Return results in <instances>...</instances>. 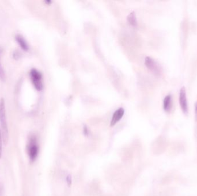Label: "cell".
<instances>
[{"mask_svg": "<svg viewBox=\"0 0 197 196\" xmlns=\"http://www.w3.org/2000/svg\"><path fill=\"white\" fill-rule=\"evenodd\" d=\"M0 124H1V130L2 136V140L5 145H6L9 139L8 128L7 124V119L6 115L5 104L4 98L0 100Z\"/></svg>", "mask_w": 197, "mask_h": 196, "instance_id": "obj_1", "label": "cell"}, {"mask_svg": "<svg viewBox=\"0 0 197 196\" xmlns=\"http://www.w3.org/2000/svg\"><path fill=\"white\" fill-rule=\"evenodd\" d=\"M39 144L36 136L32 135L29 137L28 144L27 145V151L30 159L32 162L35 161L39 154Z\"/></svg>", "mask_w": 197, "mask_h": 196, "instance_id": "obj_2", "label": "cell"}, {"mask_svg": "<svg viewBox=\"0 0 197 196\" xmlns=\"http://www.w3.org/2000/svg\"><path fill=\"white\" fill-rule=\"evenodd\" d=\"M30 76H31V80L33 83V85H34L35 89L38 90H42L43 85L42 83V74L39 71L36 69H32L30 71Z\"/></svg>", "mask_w": 197, "mask_h": 196, "instance_id": "obj_3", "label": "cell"}, {"mask_svg": "<svg viewBox=\"0 0 197 196\" xmlns=\"http://www.w3.org/2000/svg\"><path fill=\"white\" fill-rule=\"evenodd\" d=\"M145 65L147 66V67L152 71L154 73L156 74H159L160 73L161 69L158 65L157 62L155 61L153 59L150 57H146L145 60Z\"/></svg>", "mask_w": 197, "mask_h": 196, "instance_id": "obj_4", "label": "cell"}, {"mask_svg": "<svg viewBox=\"0 0 197 196\" xmlns=\"http://www.w3.org/2000/svg\"><path fill=\"white\" fill-rule=\"evenodd\" d=\"M179 103L180 108L184 114H187L188 112V105L186 98V93L185 87H182L180 90Z\"/></svg>", "mask_w": 197, "mask_h": 196, "instance_id": "obj_5", "label": "cell"}, {"mask_svg": "<svg viewBox=\"0 0 197 196\" xmlns=\"http://www.w3.org/2000/svg\"><path fill=\"white\" fill-rule=\"evenodd\" d=\"M125 113V109L123 108H119L117 109L114 112L111 121V126H113L117 122L120 120V119L122 118L123 114Z\"/></svg>", "mask_w": 197, "mask_h": 196, "instance_id": "obj_6", "label": "cell"}, {"mask_svg": "<svg viewBox=\"0 0 197 196\" xmlns=\"http://www.w3.org/2000/svg\"><path fill=\"white\" fill-rule=\"evenodd\" d=\"M16 40L23 50H24V51H28L29 50L28 44L27 43L26 39L22 36V35H16Z\"/></svg>", "mask_w": 197, "mask_h": 196, "instance_id": "obj_7", "label": "cell"}, {"mask_svg": "<svg viewBox=\"0 0 197 196\" xmlns=\"http://www.w3.org/2000/svg\"><path fill=\"white\" fill-rule=\"evenodd\" d=\"M172 106V97L171 95H167L164 98L163 101V107L165 111L169 112Z\"/></svg>", "mask_w": 197, "mask_h": 196, "instance_id": "obj_8", "label": "cell"}, {"mask_svg": "<svg viewBox=\"0 0 197 196\" xmlns=\"http://www.w3.org/2000/svg\"><path fill=\"white\" fill-rule=\"evenodd\" d=\"M127 20L131 25L136 26L137 24V21L136 18V14L134 12H131L127 16Z\"/></svg>", "mask_w": 197, "mask_h": 196, "instance_id": "obj_9", "label": "cell"}, {"mask_svg": "<svg viewBox=\"0 0 197 196\" xmlns=\"http://www.w3.org/2000/svg\"><path fill=\"white\" fill-rule=\"evenodd\" d=\"M2 52V50L1 47H0V79L2 80V81H5V79H6V75H5V73L4 70L2 67V66L1 64V61Z\"/></svg>", "mask_w": 197, "mask_h": 196, "instance_id": "obj_10", "label": "cell"}, {"mask_svg": "<svg viewBox=\"0 0 197 196\" xmlns=\"http://www.w3.org/2000/svg\"><path fill=\"white\" fill-rule=\"evenodd\" d=\"M2 133H1V127H0V159L2 157Z\"/></svg>", "mask_w": 197, "mask_h": 196, "instance_id": "obj_11", "label": "cell"}, {"mask_svg": "<svg viewBox=\"0 0 197 196\" xmlns=\"http://www.w3.org/2000/svg\"><path fill=\"white\" fill-rule=\"evenodd\" d=\"M66 180H67V182H68V184H69V185H70L71 183H72V178H71L70 175L68 176V177H67V178H66Z\"/></svg>", "mask_w": 197, "mask_h": 196, "instance_id": "obj_12", "label": "cell"}, {"mask_svg": "<svg viewBox=\"0 0 197 196\" xmlns=\"http://www.w3.org/2000/svg\"><path fill=\"white\" fill-rule=\"evenodd\" d=\"M84 134H85V135H86L88 134V130L86 126L84 127Z\"/></svg>", "mask_w": 197, "mask_h": 196, "instance_id": "obj_13", "label": "cell"}, {"mask_svg": "<svg viewBox=\"0 0 197 196\" xmlns=\"http://www.w3.org/2000/svg\"><path fill=\"white\" fill-rule=\"evenodd\" d=\"M195 112H196V113H197V102L195 104Z\"/></svg>", "mask_w": 197, "mask_h": 196, "instance_id": "obj_14", "label": "cell"}]
</instances>
